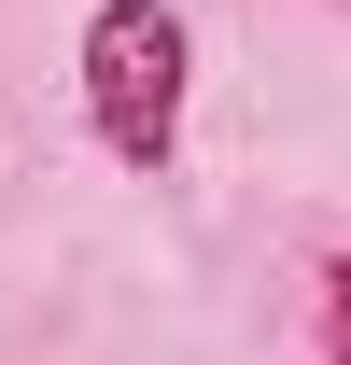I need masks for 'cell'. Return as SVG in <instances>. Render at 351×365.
Here are the masks:
<instances>
[{"instance_id":"obj_2","label":"cell","mask_w":351,"mask_h":365,"mask_svg":"<svg viewBox=\"0 0 351 365\" xmlns=\"http://www.w3.org/2000/svg\"><path fill=\"white\" fill-rule=\"evenodd\" d=\"M323 351L351 365V253H323Z\"/></svg>"},{"instance_id":"obj_1","label":"cell","mask_w":351,"mask_h":365,"mask_svg":"<svg viewBox=\"0 0 351 365\" xmlns=\"http://www.w3.org/2000/svg\"><path fill=\"white\" fill-rule=\"evenodd\" d=\"M183 85H197V43H183L169 0H98L85 14V127L113 169H169L183 155Z\"/></svg>"}]
</instances>
